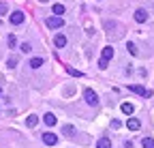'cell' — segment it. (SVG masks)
<instances>
[{"mask_svg":"<svg viewBox=\"0 0 154 148\" xmlns=\"http://www.w3.org/2000/svg\"><path fill=\"white\" fill-rule=\"evenodd\" d=\"M84 99H86V103L92 105V107H94V105H99V95H96L92 88H86V90H84Z\"/></svg>","mask_w":154,"mask_h":148,"instance_id":"obj_1","label":"cell"},{"mask_svg":"<svg viewBox=\"0 0 154 148\" xmlns=\"http://www.w3.org/2000/svg\"><path fill=\"white\" fill-rule=\"evenodd\" d=\"M45 24H47V28L58 30V28H62V26H64V20H62V17H56V15H51V17H47V20H45Z\"/></svg>","mask_w":154,"mask_h":148,"instance_id":"obj_2","label":"cell"},{"mask_svg":"<svg viewBox=\"0 0 154 148\" xmlns=\"http://www.w3.org/2000/svg\"><path fill=\"white\" fill-rule=\"evenodd\" d=\"M128 90H131V92H135V95H139V97H152V92H150V90H146L141 84H128Z\"/></svg>","mask_w":154,"mask_h":148,"instance_id":"obj_3","label":"cell"},{"mask_svg":"<svg viewBox=\"0 0 154 148\" xmlns=\"http://www.w3.org/2000/svg\"><path fill=\"white\" fill-rule=\"evenodd\" d=\"M9 20H11V24H13V26H19V24H24V20H26V15H24L22 11H13Z\"/></svg>","mask_w":154,"mask_h":148,"instance_id":"obj_4","label":"cell"},{"mask_svg":"<svg viewBox=\"0 0 154 148\" xmlns=\"http://www.w3.org/2000/svg\"><path fill=\"white\" fill-rule=\"evenodd\" d=\"M43 144H47V146H56L58 144V135L56 133H43Z\"/></svg>","mask_w":154,"mask_h":148,"instance_id":"obj_5","label":"cell"},{"mask_svg":"<svg viewBox=\"0 0 154 148\" xmlns=\"http://www.w3.org/2000/svg\"><path fill=\"white\" fill-rule=\"evenodd\" d=\"M111 58H113V47H109V45L103 47V52H101V60H103V62H109Z\"/></svg>","mask_w":154,"mask_h":148,"instance_id":"obj_6","label":"cell"},{"mask_svg":"<svg viewBox=\"0 0 154 148\" xmlns=\"http://www.w3.org/2000/svg\"><path fill=\"white\" fill-rule=\"evenodd\" d=\"M135 22H139V24L148 22V11L146 9H137V11H135Z\"/></svg>","mask_w":154,"mask_h":148,"instance_id":"obj_7","label":"cell"},{"mask_svg":"<svg viewBox=\"0 0 154 148\" xmlns=\"http://www.w3.org/2000/svg\"><path fill=\"white\" fill-rule=\"evenodd\" d=\"M126 127L131 129V131H139V127H141V122H139L137 118H135V116H131V118H128V122H126Z\"/></svg>","mask_w":154,"mask_h":148,"instance_id":"obj_8","label":"cell"},{"mask_svg":"<svg viewBox=\"0 0 154 148\" xmlns=\"http://www.w3.org/2000/svg\"><path fill=\"white\" fill-rule=\"evenodd\" d=\"M54 45L56 47H66V36L64 34H56L54 36Z\"/></svg>","mask_w":154,"mask_h":148,"instance_id":"obj_9","label":"cell"},{"mask_svg":"<svg viewBox=\"0 0 154 148\" xmlns=\"http://www.w3.org/2000/svg\"><path fill=\"white\" fill-rule=\"evenodd\" d=\"M43 122H45L47 127H54V124L58 122V118H56L54 114H45V116H43Z\"/></svg>","mask_w":154,"mask_h":148,"instance_id":"obj_10","label":"cell"},{"mask_svg":"<svg viewBox=\"0 0 154 148\" xmlns=\"http://www.w3.org/2000/svg\"><path fill=\"white\" fill-rule=\"evenodd\" d=\"M96 148H111V140L109 137H101L96 142Z\"/></svg>","mask_w":154,"mask_h":148,"instance_id":"obj_11","label":"cell"},{"mask_svg":"<svg viewBox=\"0 0 154 148\" xmlns=\"http://www.w3.org/2000/svg\"><path fill=\"white\" fill-rule=\"evenodd\" d=\"M51 13H54L56 17H62V13H64V5H54V7H51Z\"/></svg>","mask_w":154,"mask_h":148,"instance_id":"obj_12","label":"cell"},{"mask_svg":"<svg viewBox=\"0 0 154 148\" xmlns=\"http://www.w3.org/2000/svg\"><path fill=\"white\" fill-rule=\"evenodd\" d=\"M62 133H64L66 137L75 135V127H73V124H64V127H62Z\"/></svg>","mask_w":154,"mask_h":148,"instance_id":"obj_13","label":"cell"},{"mask_svg":"<svg viewBox=\"0 0 154 148\" xmlns=\"http://www.w3.org/2000/svg\"><path fill=\"white\" fill-rule=\"evenodd\" d=\"M30 69H38V67H43V58H30Z\"/></svg>","mask_w":154,"mask_h":148,"instance_id":"obj_14","label":"cell"},{"mask_svg":"<svg viewBox=\"0 0 154 148\" xmlns=\"http://www.w3.org/2000/svg\"><path fill=\"white\" fill-rule=\"evenodd\" d=\"M66 73H69V75H73V77H84V73L77 71V69H73V67H66Z\"/></svg>","mask_w":154,"mask_h":148,"instance_id":"obj_15","label":"cell"},{"mask_svg":"<svg viewBox=\"0 0 154 148\" xmlns=\"http://www.w3.org/2000/svg\"><path fill=\"white\" fill-rule=\"evenodd\" d=\"M126 49H128L131 56H137V45H135L133 41H128V43H126Z\"/></svg>","mask_w":154,"mask_h":148,"instance_id":"obj_16","label":"cell"},{"mask_svg":"<svg viewBox=\"0 0 154 148\" xmlns=\"http://www.w3.org/2000/svg\"><path fill=\"white\" fill-rule=\"evenodd\" d=\"M36 122H38V118H36L34 114H30V116L26 118V124H28V127H36Z\"/></svg>","mask_w":154,"mask_h":148,"instance_id":"obj_17","label":"cell"},{"mask_svg":"<svg viewBox=\"0 0 154 148\" xmlns=\"http://www.w3.org/2000/svg\"><path fill=\"white\" fill-rule=\"evenodd\" d=\"M141 146H143V148H154V140H152V137H143V140H141Z\"/></svg>","mask_w":154,"mask_h":148,"instance_id":"obj_18","label":"cell"},{"mask_svg":"<svg viewBox=\"0 0 154 148\" xmlns=\"http://www.w3.org/2000/svg\"><path fill=\"white\" fill-rule=\"evenodd\" d=\"M122 112H124V114H133V112H135L133 103H122Z\"/></svg>","mask_w":154,"mask_h":148,"instance_id":"obj_19","label":"cell"},{"mask_svg":"<svg viewBox=\"0 0 154 148\" xmlns=\"http://www.w3.org/2000/svg\"><path fill=\"white\" fill-rule=\"evenodd\" d=\"M7 43H9V47H17V36L15 34H9L7 36Z\"/></svg>","mask_w":154,"mask_h":148,"instance_id":"obj_20","label":"cell"},{"mask_svg":"<svg viewBox=\"0 0 154 148\" xmlns=\"http://www.w3.org/2000/svg\"><path fill=\"white\" fill-rule=\"evenodd\" d=\"M7 67H9V69H15V67H17V56H11V58L7 60Z\"/></svg>","mask_w":154,"mask_h":148,"instance_id":"obj_21","label":"cell"},{"mask_svg":"<svg viewBox=\"0 0 154 148\" xmlns=\"http://www.w3.org/2000/svg\"><path fill=\"white\" fill-rule=\"evenodd\" d=\"M19 49H22L24 54H30V52H32V45H30V43H22V45H19Z\"/></svg>","mask_w":154,"mask_h":148,"instance_id":"obj_22","label":"cell"},{"mask_svg":"<svg viewBox=\"0 0 154 148\" xmlns=\"http://www.w3.org/2000/svg\"><path fill=\"white\" fill-rule=\"evenodd\" d=\"M9 13V5L7 2H0V15H7Z\"/></svg>","mask_w":154,"mask_h":148,"instance_id":"obj_23","label":"cell"},{"mask_svg":"<svg viewBox=\"0 0 154 148\" xmlns=\"http://www.w3.org/2000/svg\"><path fill=\"white\" fill-rule=\"evenodd\" d=\"M120 124H122L120 120H111V129H120Z\"/></svg>","mask_w":154,"mask_h":148,"instance_id":"obj_24","label":"cell"},{"mask_svg":"<svg viewBox=\"0 0 154 148\" xmlns=\"http://www.w3.org/2000/svg\"><path fill=\"white\" fill-rule=\"evenodd\" d=\"M38 2H47V0H38Z\"/></svg>","mask_w":154,"mask_h":148,"instance_id":"obj_25","label":"cell"},{"mask_svg":"<svg viewBox=\"0 0 154 148\" xmlns=\"http://www.w3.org/2000/svg\"><path fill=\"white\" fill-rule=\"evenodd\" d=\"M0 92H2V90H0Z\"/></svg>","mask_w":154,"mask_h":148,"instance_id":"obj_26","label":"cell"}]
</instances>
